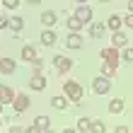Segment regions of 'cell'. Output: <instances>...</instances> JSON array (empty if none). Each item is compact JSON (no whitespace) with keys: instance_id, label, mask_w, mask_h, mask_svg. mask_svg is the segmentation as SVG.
Here are the masks:
<instances>
[{"instance_id":"cell-1","label":"cell","mask_w":133,"mask_h":133,"mask_svg":"<svg viewBox=\"0 0 133 133\" xmlns=\"http://www.w3.org/2000/svg\"><path fill=\"white\" fill-rule=\"evenodd\" d=\"M63 92H65V97H68L70 102H75V104L82 99V85L75 82V80H68V82L63 85Z\"/></svg>"},{"instance_id":"cell-2","label":"cell","mask_w":133,"mask_h":133,"mask_svg":"<svg viewBox=\"0 0 133 133\" xmlns=\"http://www.w3.org/2000/svg\"><path fill=\"white\" fill-rule=\"evenodd\" d=\"M109 87H111V82H109L107 77H102V75H97L95 80H92V90H95V95H107Z\"/></svg>"},{"instance_id":"cell-3","label":"cell","mask_w":133,"mask_h":133,"mask_svg":"<svg viewBox=\"0 0 133 133\" xmlns=\"http://www.w3.org/2000/svg\"><path fill=\"white\" fill-rule=\"evenodd\" d=\"M102 61L109 63V65H116L119 63V51H116L114 46H104V49H102Z\"/></svg>"},{"instance_id":"cell-4","label":"cell","mask_w":133,"mask_h":133,"mask_svg":"<svg viewBox=\"0 0 133 133\" xmlns=\"http://www.w3.org/2000/svg\"><path fill=\"white\" fill-rule=\"evenodd\" d=\"M53 65H56L58 73H68V70L73 68V61L65 58V56H56V58H53Z\"/></svg>"},{"instance_id":"cell-5","label":"cell","mask_w":133,"mask_h":133,"mask_svg":"<svg viewBox=\"0 0 133 133\" xmlns=\"http://www.w3.org/2000/svg\"><path fill=\"white\" fill-rule=\"evenodd\" d=\"M12 109H15L17 114L27 111V109H29V97H27V95H17V97H15V102H12Z\"/></svg>"},{"instance_id":"cell-6","label":"cell","mask_w":133,"mask_h":133,"mask_svg":"<svg viewBox=\"0 0 133 133\" xmlns=\"http://www.w3.org/2000/svg\"><path fill=\"white\" fill-rule=\"evenodd\" d=\"M75 17L80 19L82 24H85V22H90V19H92V7H90V5H80V7H75Z\"/></svg>"},{"instance_id":"cell-7","label":"cell","mask_w":133,"mask_h":133,"mask_svg":"<svg viewBox=\"0 0 133 133\" xmlns=\"http://www.w3.org/2000/svg\"><path fill=\"white\" fill-rule=\"evenodd\" d=\"M15 92H12V87H7V85H0V102H3V104H12L15 102Z\"/></svg>"},{"instance_id":"cell-8","label":"cell","mask_w":133,"mask_h":133,"mask_svg":"<svg viewBox=\"0 0 133 133\" xmlns=\"http://www.w3.org/2000/svg\"><path fill=\"white\" fill-rule=\"evenodd\" d=\"M121 24H123V19L119 17V15H111V17L107 19V27L111 29V34H119L121 32Z\"/></svg>"},{"instance_id":"cell-9","label":"cell","mask_w":133,"mask_h":133,"mask_svg":"<svg viewBox=\"0 0 133 133\" xmlns=\"http://www.w3.org/2000/svg\"><path fill=\"white\" fill-rule=\"evenodd\" d=\"M15 70H17V63H15L12 58H3V61H0V73H5V75H12Z\"/></svg>"},{"instance_id":"cell-10","label":"cell","mask_w":133,"mask_h":133,"mask_svg":"<svg viewBox=\"0 0 133 133\" xmlns=\"http://www.w3.org/2000/svg\"><path fill=\"white\" fill-rule=\"evenodd\" d=\"M56 32H53V29H44L41 32V44L44 46H56Z\"/></svg>"},{"instance_id":"cell-11","label":"cell","mask_w":133,"mask_h":133,"mask_svg":"<svg viewBox=\"0 0 133 133\" xmlns=\"http://www.w3.org/2000/svg\"><path fill=\"white\" fill-rule=\"evenodd\" d=\"M29 87H32L34 92H41L46 87V80H44V75H34L32 80H29Z\"/></svg>"},{"instance_id":"cell-12","label":"cell","mask_w":133,"mask_h":133,"mask_svg":"<svg viewBox=\"0 0 133 133\" xmlns=\"http://www.w3.org/2000/svg\"><path fill=\"white\" fill-rule=\"evenodd\" d=\"M41 24L44 27H53V24H56V12H53V10L41 12Z\"/></svg>"},{"instance_id":"cell-13","label":"cell","mask_w":133,"mask_h":133,"mask_svg":"<svg viewBox=\"0 0 133 133\" xmlns=\"http://www.w3.org/2000/svg\"><path fill=\"white\" fill-rule=\"evenodd\" d=\"M34 126L44 133V131L51 128V119H49V116H36V119H34Z\"/></svg>"},{"instance_id":"cell-14","label":"cell","mask_w":133,"mask_h":133,"mask_svg":"<svg viewBox=\"0 0 133 133\" xmlns=\"http://www.w3.org/2000/svg\"><path fill=\"white\" fill-rule=\"evenodd\" d=\"M65 46H68V49H73V51L80 49V46H82V36H80V34H70L68 41H65Z\"/></svg>"},{"instance_id":"cell-15","label":"cell","mask_w":133,"mask_h":133,"mask_svg":"<svg viewBox=\"0 0 133 133\" xmlns=\"http://www.w3.org/2000/svg\"><path fill=\"white\" fill-rule=\"evenodd\" d=\"M22 58L29 61V63H34V61L39 58L36 56V49H34V46H24V49H22Z\"/></svg>"},{"instance_id":"cell-16","label":"cell","mask_w":133,"mask_h":133,"mask_svg":"<svg viewBox=\"0 0 133 133\" xmlns=\"http://www.w3.org/2000/svg\"><path fill=\"white\" fill-rule=\"evenodd\" d=\"M90 126H92V119H87V116H82V119H77V133H87L90 131Z\"/></svg>"},{"instance_id":"cell-17","label":"cell","mask_w":133,"mask_h":133,"mask_svg":"<svg viewBox=\"0 0 133 133\" xmlns=\"http://www.w3.org/2000/svg\"><path fill=\"white\" fill-rule=\"evenodd\" d=\"M51 107H53V109H65V107H68V97H61V95L56 97V95H53V97H51Z\"/></svg>"},{"instance_id":"cell-18","label":"cell","mask_w":133,"mask_h":133,"mask_svg":"<svg viewBox=\"0 0 133 133\" xmlns=\"http://www.w3.org/2000/svg\"><path fill=\"white\" fill-rule=\"evenodd\" d=\"M68 29H70V34H77V32L82 29V22H80V19H77L75 15H73V17L68 19Z\"/></svg>"},{"instance_id":"cell-19","label":"cell","mask_w":133,"mask_h":133,"mask_svg":"<svg viewBox=\"0 0 133 133\" xmlns=\"http://www.w3.org/2000/svg\"><path fill=\"white\" fill-rule=\"evenodd\" d=\"M123 111V99H111L109 102V114H121Z\"/></svg>"},{"instance_id":"cell-20","label":"cell","mask_w":133,"mask_h":133,"mask_svg":"<svg viewBox=\"0 0 133 133\" xmlns=\"http://www.w3.org/2000/svg\"><path fill=\"white\" fill-rule=\"evenodd\" d=\"M116 75V65H109V63H102V77H107V80H111Z\"/></svg>"},{"instance_id":"cell-21","label":"cell","mask_w":133,"mask_h":133,"mask_svg":"<svg viewBox=\"0 0 133 133\" xmlns=\"http://www.w3.org/2000/svg\"><path fill=\"white\" fill-rule=\"evenodd\" d=\"M90 36L92 39H102V36H104V24H97V22H95V24L90 27Z\"/></svg>"},{"instance_id":"cell-22","label":"cell","mask_w":133,"mask_h":133,"mask_svg":"<svg viewBox=\"0 0 133 133\" xmlns=\"http://www.w3.org/2000/svg\"><path fill=\"white\" fill-rule=\"evenodd\" d=\"M10 29H12L15 34H19L22 29H24V19H22V17H15V19H10Z\"/></svg>"},{"instance_id":"cell-23","label":"cell","mask_w":133,"mask_h":133,"mask_svg":"<svg viewBox=\"0 0 133 133\" xmlns=\"http://www.w3.org/2000/svg\"><path fill=\"white\" fill-rule=\"evenodd\" d=\"M90 133H107V126H104V121L95 119V121H92V126H90Z\"/></svg>"},{"instance_id":"cell-24","label":"cell","mask_w":133,"mask_h":133,"mask_svg":"<svg viewBox=\"0 0 133 133\" xmlns=\"http://www.w3.org/2000/svg\"><path fill=\"white\" fill-rule=\"evenodd\" d=\"M126 44H128V39H126V34H123V32L114 34V49H119V46H123V49H126Z\"/></svg>"},{"instance_id":"cell-25","label":"cell","mask_w":133,"mask_h":133,"mask_svg":"<svg viewBox=\"0 0 133 133\" xmlns=\"http://www.w3.org/2000/svg\"><path fill=\"white\" fill-rule=\"evenodd\" d=\"M121 58L126 61V63H133V49H131V46H126V49H123V53H121Z\"/></svg>"},{"instance_id":"cell-26","label":"cell","mask_w":133,"mask_h":133,"mask_svg":"<svg viewBox=\"0 0 133 133\" xmlns=\"http://www.w3.org/2000/svg\"><path fill=\"white\" fill-rule=\"evenodd\" d=\"M32 65H34V75H41V68H44V61H41V58H36V61H34Z\"/></svg>"},{"instance_id":"cell-27","label":"cell","mask_w":133,"mask_h":133,"mask_svg":"<svg viewBox=\"0 0 133 133\" xmlns=\"http://www.w3.org/2000/svg\"><path fill=\"white\" fill-rule=\"evenodd\" d=\"M3 7H7V10H15V7H19L17 0H3Z\"/></svg>"},{"instance_id":"cell-28","label":"cell","mask_w":133,"mask_h":133,"mask_svg":"<svg viewBox=\"0 0 133 133\" xmlns=\"http://www.w3.org/2000/svg\"><path fill=\"white\" fill-rule=\"evenodd\" d=\"M123 24H126V27H133V15H126V17H123Z\"/></svg>"},{"instance_id":"cell-29","label":"cell","mask_w":133,"mask_h":133,"mask_svg":"<svg viewBox=\"0 0 133 133\" xmlns=\"http://www.w3.org/2000/svg\"><path fill=\"white\" fill-rule=\"evenodd\" d=\"M114 133H131V131H128V126H123V123H121V126H116Z\"/></svg>"},{"instance_id":"cell-30","label":"cell","mask_w":133,"mask_h":133,"mask_svg":"<svg viewBox=\"0 0 133 133\" xmlns=\"http://www.w3.org/2000/svg\"><path fill=\"white\" fill-rule=\"evenodd\" d=\"M10 133H24V128H22V126H12Z\"/></svg>"},{"instance_id":"cell-31","label":"cell","mask_w":133,"mask_h":133,"mask_svg":"<svg viewBox=\"0 0 133 133\" xmlns=\"http://www.w3.org/2000/svg\"><path fill=\"white\" fill-rule=\"evenodd\" d=\"M24 133H41V131H39V128H36V126H34V123H32V126H29V128H27V131H24Z\"/></svg>"},{"instance_id":"cell-32","label":"cell","mask_w":133,"mask_h":133,"mask_svg":"<svg viewBox=\"0 0 133 133\" xmlns=\"http://www.w3.org/2000/svg\"><path fill=\"white\" fill-rule=\"evenodd\" d=\"M3 27H10V19H5V17H0V29Z\"/></svg>"},{"instance_id":"cell-33","label":"cell","mask_w":133,"mask_h":133,"mask_svg":"<svg viewBox=\"0 0 133 133\" xmlns=\"http://www.w3.org/2000/svg\"><path fill=\"white\" fill-rule=\"evenodd\" d=\"M126 7H128V15H133V0H128V3H126Z\"/></svg>"},{"instance_id":"cell-34","label":"cell","mask_w":133,"mask_h":133,"mask_svg":"<svg viewBox=\"0 0 133 133\" xmlns=\"http://www.w3.org/2000/svg\"><path fill=\"white\" fill-rule=\"evenodd\" d=\"M63 133H77V131H75V128H65Z\"/></svg>"},{"instance_id":"cell-35","label":"cell","mask_w":133,"mask_h":133,"mask_svg":"<svg viewBox=\"0 0 133 133\" xmlns=\"http://www.w3.org/2000/svg\"><path fill=\"white\" fill-rule=\"evenodd\" d=\"M44 133H56V131H51V128H49V131H44Z\"/></svg>"},{"instance_id":"cell-36","label":"cell","mask_w":133,"mask_h":133,"mask_svg":"<svg viewBox=\"0 0 133 133\" xmlns=\"http://www.w3.org/2000/svg\"><path fill=\"white\" fill-rule=\"evenodd\" d=\"M0 114H3V102H0Z\"/></svg>"},{"instance_id":"cell-37","label":"cell","mask_w":133,"mask_h":133,"mask_svg":"<svg viewBox=\"0 0 133 133\" xmlns=\"http://www.w3.org/2000/svg\"><path fill=\"white\" fill-rule=\"evenodd\" d=\"M0 5H3V3H0Z\"/></svg>"},{"instance_id":"cell-38","label":"cell","mask_w":133,"mask_h":133,"mask_svg":"<svg viewBox=\"0 0 133 133\" xmlns=\"http://www.w3.org/2000/svg\"><path fill=\"white\" fill-rule=\"evenodd\" d=\"M0 61H3V58H0Z\"/></svg>"}]
</instances>
